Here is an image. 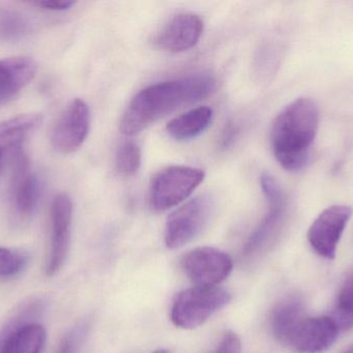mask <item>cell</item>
I'll use <instances>...</instances> for the list:
<instances>
[{"instance_id":"6da1fadb","label":"cell","mask_w":353,"mask_h":353,"mask_svg":"<svg viewBox=\"0 0 353 353\" xmlns=\"http://www.w3.org/2000/svg\"><path fill=\"white\" fill-rule=\"evenodd\" d=\"M214 88L215 80L208 75L149 85L130 102L120 122V130L128 136L139 134L179 108L205 99Z\"/></svg>"},{"instance_id":"7a4b0ae2","label":"cell","mask_w":353,"mask_h":353,"mask_svg":"<svg viewBox=\"0 0 353 353\" xmlns=\"http://www.w3.org/2000/svg\"><path fill=\"white\" fill-rule=\"evenodd\" d=\"M319 128V109L310 97L288 104L272 126V151L282 168L298 172L306 167Z\"/></svg>"},{"instance_id":"3957f363","label":"cell","mask_w":353,"mask_h":353,"mask_svg":"<svg viewBox=\"0 0 353 353\" xmlns=\"http://www.w3.org/2000/svg\"><path fill=\"white\" fill-rule=\"evenodd\" d=\"M230 300L232 294L219 286H194L183 290L176 296L172 307L171 319L180 329H195L225 308Z\"/></svg>"},{"instance_id":"277c9868","label":"cell","mask_w":353,"mask_h":353,"mask_svg":"<svg viewBox=\"0 0 353 353\" xmlns=\"http://www.w3.org/2000/svg\"><path fill=\"white\" fill-rule=\"evenodd\" d=\"M199 168L171 166L161 170L150 186V204L157 211H167L191 196L205 180Z\"/></svg>"},{"instance_id":"5b68a950","label":"cell","mask_w":353,"mask_h":353,"mask_svg":"<svg viewBox=\"0 0 353 353\" xmlns=\"http://www.w3.org/2000/svg\"><path fill=\"white\" fill-rule=\"evenodd\" d=\"M213 209V199L208 195H201L174 211L165 223L168 248L176 250L192 242L207 227Z\"/></svg>"},{"instance_id":"8992f818","label":"cell","mask_w":353,"mask_h":353,"mask_svg":"<svg viewBox=\"0 0 353 353\" xmlns=\"http://www.w3.org/2000/svg\"><path fill=\"white\" fill-rule=\"evenodd\" d=\"M261 189L269 203V211L252 232L243 249L245 258H253L263 252L279 233L286 213V200L283 192L273 176L263 174Z\"/></svg>"},{"instance_id":"52a82bcc","label":"cell","mask_w":353,"mask_h":353,"mask_svg":"<svg viewBox=\"0 0 353 353\" xmlns=\"http://www.w3.org/2000/svg\"><path fill=\"white\" fill-rule=\"evenodd\" d=\"M181 267L195 286L214 287L228 279L234 269L232 257L219 249L201 247L185 254Z\"/></svg>"},{"instance_id":"ba28073f","label":"cell","mask_w":353,"mask_h":353,"mask_svg":"<svg viewBox=\"0 0 353 353\" xmlns=\"http://www.w3.org/2000/svg\"><path fill=\"white\" fill-rule=\"evenodd\" d=\"M352 213V207L348 205H332L315 219L309 228L308 240L319 256L335 259L338 245Z\"/></svg>"},{"instance_id":"9c48e42d","label":"cell","mask_w":353,"mask_h":353,"mask_svg":"<svg viewBox=\"0 0 353 353\" xmlns=\"http://www.w3.org/2000/svg\"><path fill=\"white\" fill-rule=\"evenodd\" d=\"M72 222V199L65 193H60L54 198L51 207V238L45 269L49 277L58 273L68 258Z\"/></svg>"},{"instance_id":"30bf717a","label":"cell","mask_w":353,"mask_h":353,"mask_svg":"<svg viewBox=\"0 0 353 353\" xmlns=\"http://www.w3.org/2000/svg\"><path fill=\"white\" fill-rule=\"evenodd\" d=\"M90 108L82 99H74L65 108L52 133V144L55 151L72 153L78 151L86 140L90 130Z\"/></svg>"},{"instance_id":"8fae6325","label":"cell","mask_w":353,"mask_h":353,"mask_svg":"<svg viewBox=\"0 0 353 353\" xmlns=\"http://www.w3.org/2000/svg\"><path fill=\"white\" fill-rule=\"evenodd\" d=\"M338 329L330 317H305L285 346L299 353H321L329 350L338 338Z\"/></svg>"},{"instance_id":"7c38bea8","label":"cell","mask_w":353,"mask_h":353,"mask_svg":"<svg viewBox=\"0 0 353 353\" xmlns=\"http://www.w3.org/2000/svg\"><path fill=\"white\" fill-rule=\"evenodd\" d=\"M39 180L31 173L28 157L21 147L14 153L12 162V198L14 209L20 217L33 213L39 200Z\"/></svg>"},{"instance_id":"4fadbf2b","label":"cell","mask_w":353,"mask_h":353,"mask_svg":"<svg viewBox=\"0 0 353 353\" xmlns=\"http://www.w3.org/2000/svg\"><path fill=\"white\" fill-rule=\"evenodd\" d=\"M203 31L201 17L183 12L171 19L157 37L159 48L172 53H181L194 47Z\"/></svg>"},{"instance_id":"5bb4252c","label":"cell","mask_w":353,"mask_h":353,"mask_svg":"<svg viewBox=\"0 0 353 353\" xmlns=\"http://www.w3.org/2000/svg\"><path fill=\"white\" fill-rule=\"evenodd\" d=\"M37 64L34 59L16 56L0 60V104L12 99L34 78Z\"/></svg>"},{"instance_id":"9a60e30c","label":"cell","mask_w":353,"mask_h":353,"mask_svg":"<svg viewBox=\"0 0 353 353\" xmlns=\"http://www.w3.org/2000/svg\"><path fill=\"white\" fill-rule=\"evenodd\" d=\"M47 341L43 325L33 323L0 333V353H41Z\"/></svg>"},{"instance_id":"2e32d148","label":"cell","mask_w":353,"mask_h":353,"mask_svg":"<svg viewBox=\"0 0 353 353\" xmlns=\"http://www.w3.org/2000/svg\"><path fill=\"white\" fill-rule=\"evenodd\" d=\"M213 110L209 106H201L173 118L168 124L167 131L178 141L190 140L203 134L213 120Z\"/></svg>"},{"instance_id":"e0dca14e","label":"cell","mask_w":353,"mask_h":353,"mask_svg":"<svg viewBox=\"0 0 353 353\" xmlns=\"http://www.w3.org/2000/svg\"><path fill=\"white\" fill-rule=\"evenodd\" d=\"M306 316L304 306L299 298H288L279 303L272 312V334L279 343L286 345L294 330Z\"/></svg>"},{"instance_id":"ac0fdd59","label":"cell","mask_w":353,"mask_h":353,"mask_svg":"<svg viewBox=\"0 0 353 353\" xmlns=\"http://www.w3.org/2000/svg\"><path fill=\"white\" fill-rule=\"evenodd\" d=\"M332 319L339 331L353 329V271L348 274L340 287Z\"/></svg>"},{"instance_id":"d6986e66","label":"cell","mask_w":353,"mask_h":353,"mask_svg":"<svg viewBox=\"0 0 353 353\" xmlns=\"http://www.w3.org/2000/svg\"><path fill=\"white\" fill-rule=\"evenodd\" d=\"M29 31L30 23L24 15L17 10H0V41H18L28 35Z\"/></svg>"},{"instance_id":"ffe728a7","label":"cell","mask_w":353,"mask_h":353,"mask_svg":"<svg viewBox=\"0 0 353 353\" xmlns=\"http://www.w3.org/2000/svg\"><path fill=\"white\" fill-rule=\"evenodd\" d=\"M142 163L140 146L132 141L123 143L116 155V167L122 175L130 176L138 172Z\"/></svg>"},{"instance_id":"44dd1931","label":"cell","mask_w":353,"mask_h":353,"mask_svg":"<svg viewBox=\"0 0 353 353\" xmlns=\"http://www.w3.org/2000/svg\"><path fill=\"white\" fill-rule=\"evenodd\" d=\"M90 325L88 321H83L74 325L65 336L62 338L55 353H80L88 335Z\"/></svg>"},{"instance_id":"7402d4cb","label":"cell","mask_w":353,"mask_h":353,"mask_svg":"<svg viewBox=\"0 0 353 353\" xmlns=\"http://www.w3.org/2000/svg\"><path fill=\"white\" fill-rule=\"evenodd\" d=\"M28 257L18 251L0 248V278H10L20 274L26 267Z\"/></svg>"},{"instance_id":"603a6c76","label":"cell","mask_w":353,"mask_h":353,"mask_svg":"<svg viewBox=\"0 0 353 353\" xmlns=\"http://www.w3.org/2000/svg\"><path fill=\"white\" fill-rule=\"evenodd\" d=\"M210 353H242L241 339L234 332H226L217 347Z\"/></svg>"},{"instance_id":"cb8c5ba5","label":"cell","mask_w":353,"mask_h":353,"mask_svg":"<svg viewBox=\"0 0 353 353\" xmlns=\"http://www.w3.org/2000/svg\"><path fill=\"white\" fill-rule=\"evenodd\" d=\"M76 2L72 0H46V1L33 2V6L49 10H65L74 6Z\"/></svg>"},{"instance_id":"d4e9b609","label":"cell","mask_w":353,"mask_h":353,"mask_svg":"<svg viewBox=\"0 0 353 353\" xmlns=\"http://www.w3.org/2000/svg\"><path fill=\"white\" fill-rule=\"evenodd\" d=\"M12 149H16L14 143L8 140L3 135H0V175H1L2 169H3L4 155H6V151Z\"/></svg>"},{"instance_id":"484cf974","label":"cell","mask_w":353,"mask_h":353,"mask_svg":"<svg viewBox=\"0 0 353 353\" xmlns=\"http://www.w3.org/2000/svg\"><path fill=\"white\" fill-rule=\"evenodd\" d=\"M153 353H171V352H168V350H157V352H154Z\"/></svg>"},{"instance_id":"4316f807","label":"cell","mask_w":353,"mask_h":353,"mask_svg":"<svg viewBox=\"0 0 353 353\" xmlns=\"http://www.w3.org/2000/svg\"><path fill=\"white\" fill-rule=\"evenodd\" d=\"M345 353H353V348H352V350H348V352H345Z\"/></svg>"},{"instance_id":"83f0119b","label":"cell","mask_w":353,"mask_h":353,"mask_svg":"<svg viewBox=\"0 0 353 353\" xmlns=\"http://www.w3.org/2000/svg\"><path fill=\"white\" fill-rule=\"evenodd\" d=\"M0 105H1V104H0Z\"/></svg>"}]
</instances>
